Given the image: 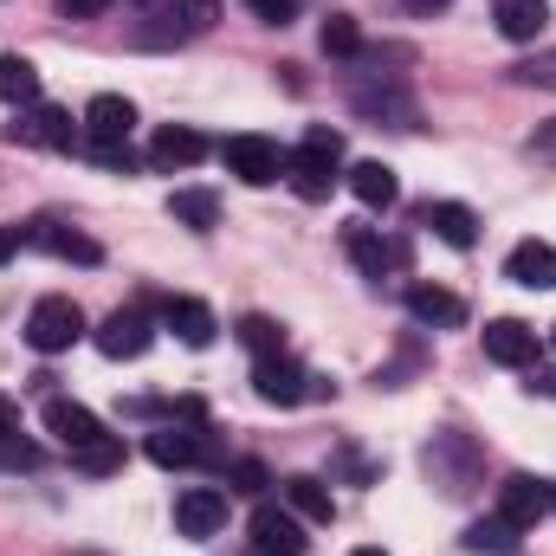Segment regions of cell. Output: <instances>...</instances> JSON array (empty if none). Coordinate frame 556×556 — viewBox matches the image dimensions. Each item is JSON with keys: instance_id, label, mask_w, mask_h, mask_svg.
<instances>
[{"instance_id": "1f68e13d", "label": "cell", "mask_w": 556, "mask_h": 556, "mask_svg": "<svg viewBox=\"0 0 556 556\" xmlns=\"http://www.w3.org/2000/svg\"><path fill=\"white\" fill-rule=\"evenodd\" d=\"M511 78H518V85H538V91H556V52H538V59L511 65Z\"/></svg>"}, {"instance_id": "277c9868", "label": "cell", "mask_w": 556, "mask_h": 556, "mask_svg": "<svg viewBox=\"0 0 556 556\" xmlns=\"http://www.w3.org/2000/svg\"><path fill=\"white\" fill-rule=\"evenodd\" d=\"M85 337V311L72 304V298H39L33 311H26V343L39 350V356H59V350H72Z\"/></svg>"}, {"instance_id": "4316f807", "label": "cell", "mask_w": 556, "mask_h": 556, "mask_svg": "<svg viewBox=\"0 0 556 556\" xmlns=\"http://www.w3.org/2000/svg\"><path fill=\"white\" fill-rule=\"evenodd\" d=\"M459 544H466L472 556H518V551H525V531H511V525L492 511V518L466 525V538H459Z\"/></svg>"}, {"instance_id": "2e32d148", "label": "cell", "mask_w": 556, "mask_h": 556, "mask_svg": "<svg viewBox=\"0 0 556 556\" xmlns=\"http://www.w3.org/2000/svg\"><path fill=\"white\" fill-rule=\"evenodd\" d=\"M420 227H427L440 247H453V253H466V247L479 240V214H472L466 201H427V207H420Z\"/></svg>"}, {"instance_id": "d4e9b609", "label": "cell", "mask_w": 556, "mask_h": 556, "mask_svg": "<svg viewBox=\"0 0 556 556\" xmlns=\"http://www.w3.org/2000/svg\"><path fill=\"white\" fill-rule=\"evenodd\" d=\"M350 194H356L363 207H395L402 181H395V168H389V162H356V168H350Z\"/></svg>"}, {"instance_id": "9a60e30c", "label": "cell", "mask_w": 556, "mask_h": 556, "mask_svg": "<svg viewBox=\"0 0 556 556\" xmlns=\"http://www.w3.org/2000/svg\"><path fill=\"white\" fill-rule=\"evenodd\" d=\"M485 356H492L498 369H531V363H538V330L518 324V317H492V324H485Z\"/></svg>"}, {"instance_id": "cb8c5ba5", "label": "cell", "mask_w": 556, "mask_h": 556, "mask_svg": "<svg viewBox=\"0 0 556 556\" xmlns=\"http://www.w3.org/2000/svg\"><path fill=\"white\" fill-rule=\"evenodd\" d=\"M492 20H498V33L505 39H538L544 26H551V0H492Z\"/></svg>"}, {"instance_id": "4fadbf2b", "label": "cell", "mask_w": 556, "mask_h": 556, "mask_svg": "<svg viewBox=\"0 0 556 556\" xmlns=\"http://www.w3.org/2000/svg\"><path fill=\"white\" fill-rule=\"evenodd\" d=\"M149 343H155V324H149L142 311H111V317L98 324V350H104L111 363H137Z\"/></svg>"}, {"instance_id": "7402d4cb", "label": "cell", "mask_w": 556, "mask_h": 556, "mask_svg": "<svg viewBox=\"0 0 556 556\" xmlns=\"http://www.w3.org/2000/svg\"><path fill=\"white\" fill-rule=\"evenodd\" d=\"M162 324H168L188 350H207V343H214V330H220V324H214V311H207L201 298H168V304H162Z\"/></svg>"}, {"instance_id": "60d3db41", "label": "cell", "mask_w": 556, "mask_h": 556, "mask_svg": "<svg viewBox=\"0 0 556 556\" xmlns=\"http://www.w3.org/2000/svg\"><path fill=\"white\" fill-rule=\"evenodd\" d=\"M350 556H389V551H350Z\"/></svg>"}, {"instance_id": "ffe728a7", "label": "cell", "mask_w": 556, "mask_h": 556, "mask_svg": "<svg viewBox=\"0 0 556 556\" xmlns=\"http://www.w3.org/2000/svg\"><path fill=\"white\" fill-rule=\"evenodd\" d=\"M130 130H137V104L130 98L104 91V98L85 104V137L91 142H130Z\"/></svg>"}, {"instance_id": "f546056e", "label": "cell", "mask_w": 556, "mask_h": 556, "mask_svg": "<svg viewBox=\"0 0 556 556\" xmlns=\"http://www.w3.org/2000/svg\"><path fill=\"white\" fill-rule=\"evenodd\" d=\"M233 337H240L253 356H278V350H285V330H278L273 317H260V311H253V317H240V330H233Z\"/></svg>"}, {"instance_id": "9c48e42d", "label": "cell", "mask_w": 556, "mask_h": 556, "mask_svg": "<svg viewBox=\"0 0 556 556\" xmlns=\"http://www.w3.org/2000/svg\"><path fill=\"white\" fill-rule=\"evenodd\" d=\"M7 137L33 142V149H72V142H78V124H72V111H59V104H26L20 124H7Z\"/></svg>"}, {"instance_id": "8d00e7d4", "label": "cell", "mask_w": 556, "mask_h": 556, "mask_svg": "<svg viewBox=\"0 0 556 556\" xmlns=\"http://www.w3.org/2000/svg\"><path fill=\"white\" fill-rule=\"evenodd\" d=\"M111 0H59V20H91V13H104Z\"/></svg>"}, {"instance_id": "e0dca14e", "label": "cell", "mask_w": 556, "mask_h": 556, "mask_svg": "<svg viewBox=\"0 0 556 556\" xmlns=\"http://www.w3.org/2000/svg\"><path fill=\"white\" fill-rule=\"evenodd\" d=\"M505 278L525 291H556V247L551 240H518L505 253Z\"/></svg>"}, {"instance_id": "52a82bcc", "label": "cell", "mask_w": 556, "mask_h": 556, "mask_svg": "<svg viewBox=\"0 0 556 556\" xmlns=\"http://www.w3.org/2000/svg\"><path fill=\"white\" fill-rule=\"evenodd\" d=\"M304 518L291 505H260L253 511V551L247 556H304Z\"/></svg>"}, {"instance_id": "d590c367", "label": "cell", "mask_w": 556, "mask_h": 556, "mask_svg": "<svg viewBox=\"0 0 556 556\" xmlns=\"http://www.w3.org/2000/svg\"><path fill=\"white\" fill-rule=\"evenodd\" d=\"M525 149H531L538 162H556V117H551V124H538V137L525 142Z\"/></svg>"}, {"instance_id": "e575fe53", "label": "cell", "mask_w": 556, "mask_h": 556, "mask_svg": "<svg viewBox=\"0 0 556 556\" xmlns=\"http://www.w3.org/2000/svg\"><path fill=\"white\" fill-rule=\"evenodd\" d=\"M247 7H253L266 26H285V20H298V7H304V0H247Z\"/></svg>"}, {"instance_id": "8fae6325", "label": "cell", "mask_w": 556, "mask_h": 556, "mask_svg": "<svg viewBox=\"0 0 556 556\" xmlns=\"http://www.w3.org/2000/svg\"><path fill=\"white\" fill-rule=\"evenodd\" d=\"M39 420H46V433L65 446V453H78V446H91V440H104V420L91 415L85 402H65V395H52L46 408H39Z\"/></svg>"}, {"instance_id": "83f0119b", "label": "cell", "mask_w": 556, "mask_h": 556, "mask_svg": "<svg viewBox=\"0 0 556 556\" xmlns=\"http://www.w3.org/2000/svg\"><path fill=\"white\" fill-rule=\"evenodd\" d=\"M0 104H39V65L20 52H0Z\"/></svg>"}, {"instance_id": "ee69618b", "label": "cell", "mask_w": 556, "mask_h": 556, "mask_svg": "<svg viewBox=\"0 0 556 556\" xmlns=\"http://www.w3.org/2000/svg\"><path fill=\"white\" fill-rule=\"evenodd\" d=\"M551 511H556V485H551Z\"/></svg>"}, {"instance_id": "d6986e66", "label": "cell", "mask_w": 556, "mask_h": 556, "mask_svg": "<svg viewBox=\"0 0 556 556\" xmlns=\"http://www.w3.org/2000/svg\"><path fill=\"white\" fill-rule=\"evenodd\" d=\"M408 317L427 330H459L466 324V298L446 285H408Z\"/></svg>"}, {"instance_id": "b9f144b4", "label": "cell", "mask_w": 556, "mask_h": 556, "mask_svg": "<svg viewBox=\"0 0 556 556\" xmlns=\"http://www.w3.org/2000/svg\"><path fill=\"white\" fill-rule=\"evenodd\" d=\"M544 389H551V395H556V376H544Z\"/></svg>"}, {"instance_id": "4dcf8cb0", "label": "cell", "mask_w": 556, "mask_h": 556, "mask_svg": "<svg viewBox=\"0 0 556 556\" xmlns=\"http://www.w3.org/2000/svg\"><path fill=\"white\" fill-rule=\"evenodd\" d=\"M72 459H78L85 472H124V440H117V433H104V440H91V446H78Z\"/></svg>"}, {"instance_id": "74e56055", "label": "cell", "mask_w": 556, "mask_h": 556, "mask_svg": "<svg viewBox=\"0 0 556 556\" xmlns=\"http://www.w3.org/2000/svg\"><path fill=\"white\" fill-rule=\"evenodd\" d=\"M20 247H26V227H0V266H7Z\"/></svg>"}, {"instance_id": "836d02e7", "label": "cell", "mask_w": 556, "mask_h": 556, "mask_svg": "<svg viewBox=\"0 0 556 556\" xmlns=\"http://www.w3.org/2000/svg\"><path fill=\"white\" fill-rule=\"evenodd\" d=\"M91 162H104V168H117V175H130V168H137L130 142H91Z\"/></svg>"}, {"instance_id": "7c38bea8", "label": "cell", "mask_w": 556, "mask_h": 556, "mask_svg": "<svg viewBox=\"0 0 556 556\" xmlns=\"http://www.w3.org/2000/svg\"><path fill=\"white\" fill-rule=\"evenodd\" d=\"M220 525H227V492L220 485H188L175 498V531L181 538H214Z\"/></svg>"}, {"instance_id": "ab89813d", "label": "cell", "mask_w": 556, "mask_h": 556, "mask_svg": "<svg viewBox=\"0 0 556 556\" xmlns=\"http://www.w3.org/2000/svg\"><path fill=\"white\" fill-rule=\"evenodd\" d=\"M408 13H440V7H453V0H402Z\"/></svg>"}, {"instance_id": "7a4b0ae2", "label": "cell", "mask_w": 556, "mask_h": 556, "mask_svg": "<svg viewBox=\"0 0 556 556\" xmlns=\"http://www.w3.org/2000/svg\"><path fill=\"white\" fill-rule=\"evenodd\" d=\"M214 20H220V0H162V7H149V26L137 33V46H149V52L188 46V39L214 33Z\"/></svg>"}, {"instance_id": "44dd1931", "label": "cell", "mask_w": 556, "mask_h": 556, "mask_svg": "<svg viewBox=\"0 0 556 556\" xmlns=\"http://www.w3.org/2000/svg\"><path fill=\"white\" fill-rule=\"evenodd\" d=\"M201 155H207V137L188 130V124H162L155 142H149V168H168V175H175V168H194Z\"/></svg>"}, {"instance_id": "5b68a950", "label": "cell", "mask_w": 556, "mask_h": 556, "mask_svg": "<svg viewBox=\"0 0 556 556\" xmlns=\"http://www.w3.org/2000/svg\"><path fill=\"white\" fill-rule=\"evenodd\" d=\"M253 395L273 402V408H298V402L324 395V382H317L304 363H291V356L278 350V356H260V363H253Z\"/></svg>"}, {"instance_id": "ba28073f", "label": "cell", "mask_w": 556, "mask_h": 556, "mask_svg": "<svg viewBox=\"0 0 556 556\" xmlns=\"http://www.w3.org/2000/svg\"><path fill=\"white\" fill-rule=\"evenodd\" d=\"M26 247H46L52 260H72V266H98V260H104V247H98L91 233H78V227H65V220H52V214L26 220Z\"/></svg>"}, {"instance_id": "484cf974", "label": "cell", "mask_w": 556, "mask_h": 556, "mask_svg": "<svg viewBox=\"0 0 556 556\" xmlns=\"http://www.w3.org/2000/svg\"><path fill=\"white\" fill-rule=\"evenodd\" d=\"M168 220H175V227H188V233H214L220 201H214L207 188H175V194H168Z\"/></svg>"}, {"instance_id": "3957f363", "label": "cell", "mask_w": 556, "mask_h": 556, "mask_svg": "<svg viewBox=\"0 0 556 556\" xmlns=\"http://www.w3.org/2000/svg\"><path fill=\"white\" fill-rule=\"evenodd\" d=\"M420 466H427V479H433L446 498H466V492L479 485V446H472L466 433H433L427 453H420Z\"/></svg>"}, {"instance_id": "f35d334b", "label": "cell", "mask_w": 556, "mask_h": 556, "mask_svg": "<svg viewBox=\"0 0 556 556\" xmlns=\"http://www.w3.org/2000/svg\"><path fill=\"white\" fill-rule=\"evenodd\" d=\"M13 433H20V408L0 395V440H13Z\"/></svg>"}, {"instance_id": "8992f818", "label": "cell", "mask_w": 556, "mask_h": 556, "mask_svg": "<svg viewBox=\"0 0 556 556\" xmlns=\"http://www.w3.org/2000/svg\"><path fill=\"white\" fill-rule=\"evenodd\" d=\"M220 162H227V175H240L247 188H273V181H285V149H278L273 137H227L220 142Z\"/></svg>"}, {"instance_id": "30bf717a", "label": "cell", "mask_w": 556, "mask_h": 556, "mask_svg": "<svg viewBox=\"0 0 556 556\" xmlns=\"http://www.w3.org/2000/svg\"><path fill=\"white\" fill-rule=\"evenodd\" d=\"M551 511V479H531V472H511L505 485H498V518L511 525V531H531L538 518Z\"/></svg>"}, {"instance_id": "603a6c76", "label": "cell", "mask_w": 556, "mask_h": 556, "mask_svg": "<svg viewBox=\"0 0 556 556\" xmlns=\"http://www.w3.org/2000/svg\"><path fill=\"white\" fill-rule=\"evenodd\" d=\"M278 492H285V505H291L304 525H330V518H337V498H330V485H324L317 472H291Z\"/></svg>"}, {"instance_id": "ac0fdd59", "label": "cell", "mask_w": 556, "mask_h": 556, "mask_svg": "<svg viewBox=\"0 0 556 556\" xmlns=\"http://www.w3.org/2000/svg\"><path fill=\"white\" fill-rule=\"evenodd\" d=\"M149 459L155 466H194V459H214V440H207V427H155Z\"/></svg>"}, {"instance_id": "f6af8a7d", "label": "cell", "mask_w": 556, "mask_h": 556, "mask_svg": "<svg viewBox=\"0 0 556 556\" xmlns=\"http://www.w3.org/2000/svg\"><path fill=\"white\" fill-rule=\"evenodd\" d=\"M551 337H556V330H551Z\"/></svg>"}, {"instance_id": "5bb4252c", "label": "cell", "mask_w": 556, "mask_h": 556, "mask_svg": "<svg viewBox=\"0 0 556 556\" xmlns=\"http://www.w3.org/2000/svg\"><path fill=\"white\" fill-rule=\"evenodd\" d=\"M343 253L356 260V273H363V278H382L389 266H402V260H408V247H402V240H382V227H363V220H356V227H343Z\"/></svg>"}, {"instance_id": "6da1fadb", "label": "cell", "mask_w": 556, "mask_h": 556, "mask_svg": "<svg viewBox=\"0 0 556 556\" xmlns=\"http://www.w3.org/2000/svg\"><path fill=\"white\" fill-rule=\"evenodd\" d=\"M337 168H343V130H330V124H311L304 142L285 155V181L298 188V201H330Z\"/></svg>"}, {"instance_id": "d6a6232c", "label": "cell", "mask_w": 556, "mask_h": 556, "mask_svg": "<svg viewBox=\"0 0 556 556\" xmlns=\"http://www.w3.org/2000/svg\"><path fill=\"white\" fill-rule=\"evenodd\" d=\"M227 485H233V492H266L273 472H266L260 459H233V466H227Z\"/></svg>"}, {"instance_id": "7bdbcfd3", "label": "cell", "mask_w": 556, "mask_h": 556, "mask_svg": "<svg viewBox=\"0 0 556 556\" xmlns=\"http://www.w3.org/2000/svg\"><path fill=\"white\" fill-rule=\"evenodd\" d=\"M137 7H162V0H137Z\"/></svg>"}, {"instance_id": "f1b7e54d", "label": "cell", "mask_w": 556, "mask_h": 556, "mask_svg": "<svg viewBox=\"0 0 556 556\" xmlns=\"http://www.w3.org/2000/svg\"><path fill=\"white\" fill-rule=\"evenodd\" d=\"M317 39H324V52H330V59H363V26H356L350 13H330Z\"/></svg>"}]
</instances>
